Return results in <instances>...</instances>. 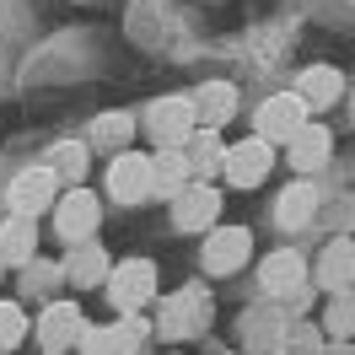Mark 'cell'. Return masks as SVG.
<instances>
[{
	"label": "cell",
	"instance_id": "cell-1",
	"mask_svg": "<svg viewBox=\"0 0 355 355\" xmlns=\"http://www.w3.org/2000/svg\"><path fill=\"white\" fill-rule=\"evenodd\" d=\"M156 286H162V269L156 259H124V264L108 269V302L119 318H130V312H146L156 302Z\"/></svg>",
	"mask_w": 355,
	"mask_h": 355
},
{
	"label": "cell",
	"instance_id": "cell-2",
	"mask_svg": "<svg viewBox=\"0 0 355 355\" xmlns=\"http://www.w3.org/2000/svg\"><path fill=\"white\" fill-rule=\"evenodd\" d=\"M140 119V135L151 140L156 151H183V140L194 135V108H189V97H156L146 113H135Z\"/></svg>",
	"mask_w": 355,
	"mask_h": 355
},
{
	"label": "cell",
	"instance_id": "cell-3",
	"mask_svg": "<svg viewBox=\"0 0 355 355\" xmlns=\"http://www.w3.org/2000/svg\"><path fill=\"white\" fill-rule=\"evenodd\" d=\"M54 232H60V243L65 248H76V243H92L97 237V226H103V200L92 194L87 183L81 189H65L60 200H54Z\"/></svg>",
	"mask_w": 355,
	"mask_h": 355
},
{
	"label": "cell",
	"instance_id": "cell-4",
	"mask_svg": "<svg viewBox=\"0 0 355 355\" xmlns=\"http://www.w3.org/2000/svg\"><path fill=\"white\" fill-rule=\"evenodd\" d=\"M210 323V291L205 286H183L173 296H162L156 302V329L162 339H189V334H200Z\"/></svg>",
	"mask_w": 355,
	"mask_h": 355
},
{
	"label": "cell",
	"instance_id": "cell-5",
	"mask_svg": "<svg viewBox=\"0 0 355 355\" xmlns=\"http://www.w3.org/2000/svg\"><path fill=\"white\" fill-rule=\"evenodd\" d=\"M60 194H65V189H60V178L38 162V167H22V173L11 178V189H6V210H11V216H22V221H38L44 210H54Z\"/></svg>",
	"mask_w": 355,
	"mask_h": 355
},
{
	"label": "cell",
	"instance_id": "cell-6",
	"mask_svg": "<svg viewBox=\"0 0 355 355\" xmlns=\"http://www.w3.org/2000/svg\"><path fill=\"white\" fill-rule=\"evenodd\" d=\"M103 189H108L113 205H146L151 200V156L146 151H119L108 156V173H103Z\"/></svg>",
	"mask_w": 355,
	"mask_h": 355
},
{
	"label": "cell",
	"instance_id": "cell-7",
	"mask_svg": "<svg viewBox=\"0 0 355 355\" xmlns=\"http://www.w3.org/2000/svg\"><path fill=\"white\" fill-rule=\"evenodd\" d=\"M302 124H312V113L296 92H275V97H264L259 113H253V135H259L264 146H286Z\"/></svg>",
	"mask_w": 355,
	"mask_h": 355
},
{
	"label": "cell",
	"instance_id": "cell-8",
	"mask_svg": "<svg viewBox=\"0 0 355 355\" xmlns=\"http://www.w3.org/2000/svg\"><path fill=\"white\" fill-rule=\"evenodd\" d=\"M253 259V232L248 226H210L200 243V264L205 275H237Z\"/></svg>",
	"mask_w": 355,
	"mask_h": 355
},
{
	"label": "cell",
	"instance_id": "cell-9",
	"mask_svg": "<svg viewBox=\"0 0 355 355\" xmlns=\"http://www.w3.org/2000/svg\"><path fill=\"white\" fill-rule=\"evenodd\" d=\"M81 334H87V312L76 302H49L44 318L33 323V339L44 355H65L70 345H81Z\"/></svg>",
	"mask_w": 355,
	"mask_h": 355
},
{
	"label": "cell",
	"instance_id": "cell-10",
	"mask_svg": "<svg viewBox=\"0 0 355 355\" xmlns=\"http://www.w3.org/2000/svg\"><path fill=\"white\" fill-rule=\"evenodd\" d=\"M269 173H275V146H264L259 135H248V140H237V146H226L221 178L232 183V189H259Z\"/></svg>",
	"mask_w": 355,
	"mask_h": 355
},
{
	"label": "cell",
	"instance_id": "cell-11",
	"mask_svg": "<svg viewBox=\"0 0 355 355\" xmlns=\"http://www.w3.org/2000/svg\"><path fill=\"white\" fill-rule=\"evenodd\" d=\"M189 108H194V130L221 135L237 119V87L232 81H200V87L189 92Z\"/></svg>",
	"mask_w": 355,
	"mask_h": 355
},
{
	"label": "cell",
	"instance_id": "cell-12",
	"mask_svg": "<svg viewBox=\"0 0 355 355\" xmlns=\"http://www.w3.org/2000/svg\"><path fill=\"white\" fill-rule=\"evenodd\" d=\"M259 286H264L269 302H280V296H302V291H307V259H302L296 248L269 253L264 264H259Z\"/></svg>",
	"mask_w": 355,
	"mask_h": 355
},
{
	"label": "cell",
	"instance_id": "cell-13",
	"mask_svg": "<svg viewBox=\"0 0 355 355\" xmlns=\"http://www.w3.org/2000/svg\"><path fill=\"white\" fill-rule=\"evenodd\" d=\"M312 286L318 291H355V237H329L318 264H312Z\"/></svg>",
	"mask_w": 355,
	"mask_h": 355
},
{
	"label": "cell",
	"instance_id": "cell-14",
	"mask_svg": "<svg viewBox=\"0 0 355 355\" xmlns=\"http://www.w3.org/2000/svg\"><path fill=\"white\" fill-rule=\"evenodd\" d=\"M173 226L178 232H210V226H221V194L210 183H189L173 200Z\"/></svg>",
	"mask_w": 355,
	"mask_h": 355
},
{
	"label": "cell",
	"instance_id": "cell-15",
	"mask_svg": "<svg viewBox=\"0 0 355 355\" xmlns=\"http://www.w3.org/2000/svg\"><path fill=\"white\" fill-rule=\"evenodd\" d=\"M108 269H113V259H108V248H103V243H76V248H65L60 275H65L76 291H103V286H108Z\"/></svg>",
	"mask_w": 355,
	"mask_h": 355
},
{
	"label": "cell",
	"instance_id": "cell-16",
	"mask_svg": "<svg viewBox=\"0 0 355 355\" xmlns=\"http://www.w3.org/2000/svg\"><path fill=\"white\" fill-rule=\"evenodd\" d=\"M329 151H334V130H329V124H318V119H312V124H302V130L286 140V162H291L302 178L318 173V167L329 162Z\"/></svg>",
	"mask_w": 355,
	"mask_h": 355
},
{
	"label": "cell",
	"instance_id": "cell-17",
	"mask_svg": "<svg viewBox=\"0 0 355 355\" xmlns=\"http://www.w3.org/2000/svg\"><path fill=\"white\" fill-rule=\"evenodd\" d=\"M312 216H318V189H312L307 178H296V183H286L275 194V226L280 232H302Z\"/></svg>",
	"mask_w": 355,
	"mask_h": 355
},
{
	"label": "cell",
	"instance_id": "cell-18",
	"mask_svg": "<svg viewBox=\"0 0 355 355\" xmlns=\"http://www.w3.org/2000/svg\"><path fill=\"white\" fill-rule=\"evenodd\" d=\"M291 92L307 103V113H323V108H334V103H339V92H345V76H339L334 65H307V70H302V81H296Z\"/></svg>",
	"mask_w": 355,
	"mask_h": 355
},
{
	"label": "cell",
	"instance_id": "cell-19",
	"mask_svg": "<svg viewBox=\"0 0 355 355\" xmlns=\"http://www.w3.org/2000/svg\"><path fill=\"white\" fill-rule=\"evenodd\" d=\"M189 183H194V173H189V156H183V151H156L151 156V200L173 205Z\"/></svg>",
	"mask_w": 355,
	"mask_h": 355
},
{
	"label": "cell",
	"instance_id": "cell-20",
	"mask_svg": "<svg viewBox=\"0 0 355 355\" xmlns=\"http://www.w3.org/2000/svg\"><path fill=\"white\" fill-rule=\"evenodd\" d=\"M38 259V221H22V216H6L0 221V264L27 269Z\"/></svg>",
	"mask_w": 355,
	"mask_h": 355
},
{
	"label": "cell",
	"instance_id": "cell-21",
	"mask_svg": "<svg viewBox=\"0 0 355 355\" xmlns=\"http://www.w3.org/2000/svg\"><path fill=\"white\" fill-rule=\"evenodd\" d=\"M183 156H189V173H194V183H205L210 173H221L226 162V140L210 130H194L189 140H183Z\"/></svg>",
	"mask_w": 355,
	"mask_h": 355
},
{
	"label": "cell",
	"instance_id": "cell-22",
	"mask_svg": "<svg viewBox=\"0 0 355 355\" xmlns=\"http://www.w3.org/2000/svg\"><path fill=\"white\" fill-rule=\"evenodd\" d=\"M135 135H140V119H135V113H97V119H92V146H103L108 156L130 151Z\"/></svg>",
	"mask_w": 355,
	"mask_h": 355
},
{
	"label": "cell",
	"instance_id": "cell-23",
	"mask_svg": "<svg viewBox=\"0 0 355 355\" xmlns=\"http://www.w3.org/2000/svg\"><path fill=\"white\" fill-rule=\"evenodd\" d=\"M49 173L60 178V189H81V178H87V140H65V146H54V162H44Z\"/></svg>",
	"mask_w": 355,
	"mask_h": 355
},
{
	"label": "cell",
	"instance_id": "cell-24",
	"mask_svg": "<svg viewBox=\"0 0 355 355\" xmlns=\"http://www.w3.org/2000/svg\"><path fill=\"white\" fill-rule=\"evenodd\" d=\"M355 334V291H334L323 307V339H350Z\"/></svg>",
	"mask_w": 355,
	"mask_h": 355
},
{
	"label": "cell",
	"instance_id": "cell-25",
	"mask_svg": "<svg viewBox=\"0 0 355 355\" xmlns=\"http://www.w3.org/2000/svg\"><path fill=\"white\" fill-rule=\"evenodd\" d=\"M81 355H130V339L119 334V323H87V334H81V345H76Z\"/></svg>",
	"mask_w": 355,
	"mask_h": 355
},
{
	"label": "cell",
	"instance_id": "cell-26",
	"mask_svg": "<svg viewBox=\"0 0 355 355\" xmlns=\"http://www.w3.org/2000/svg\"><path fill=\"white\" fill-rule=\"evenodd\" d=\"M27 339V312L17 302H0V355H11Z\"/></svg>",
	"mask_w": 355,
	"mask_h": 355
},
{
	"label": "cell",
	"instance_id": "cell-27",
	"mask_svg": "<svg viewBox=\"0 0 355 355\" xmlns=\"http://www.w3.org/2000/svg\"><path fill=\"white\" fill-rule=\"evenodd\" d=\"M318 345H323V329H307V334H296V339H286L291 355H318Z\"/></svg>",
	"mask_w": 355,
	"mask_h": 355
},
{
	"label": "cell",
	"instance_id": "cell-28",
	"mask_svg": "<svg viewBox=\"0 0 355 355\" xmlns=\"http://www.w3.org/2000/svg\"><path fill=\"white\" fill-rule=\"evenodd\" d=\"M350 113H355V92H350Z\"/></svg>",
	"mask_w": 355,
	"mask_h": 355
},
{
	"label": "cell",
	"instance_id": "cell-29",
	"mask_svg": "<svg viewBox=\"0 0 355 355\" xmlns=\"http://www.w3.org/2000/svg\"><path fill=\"white\" fill-rule=\"evenodd\" d=\"M0 275H6V264H0Z\"/></svg>",
	"mask_w": 355,
	"mask_h": 355
}]
</instances>
